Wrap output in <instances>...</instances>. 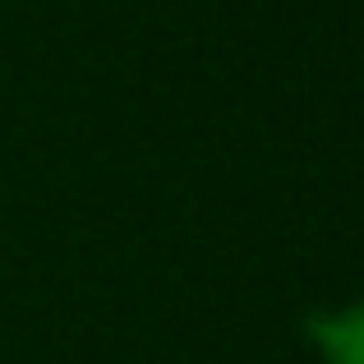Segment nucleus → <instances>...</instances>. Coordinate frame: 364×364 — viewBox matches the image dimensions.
<instances>
[{"mask_svg": "<svg viewBox=\"0 0 364 364\" xmlns=\"http://www.w3.org/2000/svg\"><path fill=\"white\" fill-rule=\"evenodd\" d=\"M304 337L323 364H364V300L346 309H318L304 318Z\"/></svg>", "mask_w": 364, "mask_h": 364, "instance_id": "obj_1", "label": "nucleus"}]
</instances>
